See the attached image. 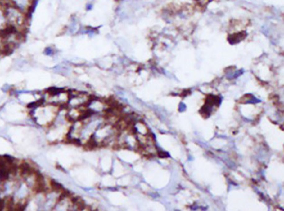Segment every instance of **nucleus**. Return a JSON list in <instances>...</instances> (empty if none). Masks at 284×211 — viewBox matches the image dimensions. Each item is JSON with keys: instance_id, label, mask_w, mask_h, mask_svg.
Listing matches in <instances>:
<instances>
[{"instance_id": "nucleus-1", "label": "nucleus", "mask_w": 284, "mask_h": 211, "mask_svg": "<svg viewBox=\"0 0 284 211\" xmlns=\"http://www.w3.org/2000/svg\"><path fill=\"white\" fill-rule=\"evenodd\" d=\"M61 107L45 102L43 99L31 106L30 117L38 126L48 129L54 123Z\"/></svg>"}, {"instance_id": "nucleus-2", "label": "nucleus", "mask_w": 284, "mask_h": 211, "mask_svg": "<svg viewBox=\"0 0 284 211\" xmlns=\"http://www.w3.org/2000/svg\"><path fill=\"white\" fill-rule=\"evenodd\" d=\"M5 16L8 28L21 34L25 33L29 23V15L13 6L11 1L3 2Z\"/></svg>"}, {"instance_id": "nucleus-3", "label": "nucleus", "mask_w": 284, "mask_h": 211, "mask_svg": "<svg viewBox=\"0 0 284 211\" xmlns=\"http://www.w3.org/2000/svg\"><path fill=\"white\" fill-rule=\"evenodd\" d=\"M13 6L18 8L21 12L29 15V13L33 7L34 2L32 1H11Z\"/></svg>"}]
</instances>
